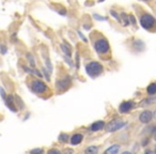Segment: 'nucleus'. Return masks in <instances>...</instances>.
Wrapping results in <instances>:
<instances>
[{"instance_id": "nucleus-4", "label": "nucleus", "mask_w": 156, "mask_h": 154, "mask_svg": "<svg viewBox=\"0 0 156 154\" xmlns=\"http://www.w3.org/2000/svg\"><path fill=\"white\" fill-rule=\"evenodd\" d=\"M140 25L142 28L150 31H154L156 29V21L155 18L150 14H143L140 17Z\"/></svg>"}, {"instance_id": "nucleus-19", "label": "nucleus", "mask_w": 156, "mask_h": 154, "mask_svg": "<svg viewBox=\"0 0 156 154\" xmlns=\"http://www.w3.org/2000/svg\"><path fill=\"white\" fill-rule=\"evenodd\" d=\"M27 58H28V60H29L30 66L34 68V66H36V60H34V57L32 56V53H27Z\"/></svg>"}, {"instance_id": "nucleus-16", "label": "nucleus", "mask_w": 156, "mask_h": 154, "mask_svg": "<svg viewBox=\"0 0 156 154\" xmlns=\"http://www.w3.org/2000/svg\"><path fill=\"white\" fill-rule=\"evenodd\" d=\"M14 98H15V104H16V106H18L19 109H24L25 105H24V103H23V100H21L18 95H15Z\"/></svg>"}, {"instance_id": "nucleus-33", "label": "nucleus", "mask_w": 156, "mask_h": 154, "mask_svg": "<svg viewBox=\"0 0 156 154\" xmlns=\"http://www.w3.org/2000/svg\"><path fill=\"white\" fill-rule=\"evenodd\" d=\"M122 154H132L130 152H128V151H125V152H123Z\"/></svg>"}, {"instance_id": "nucleus-25", "label": "nucleus", "mask_w": 156, "mask_h": 154, "mask_svg": "<svg viewBox=\"0 0 156 154\" xmlns=\"http://www.w3.org/2000/svg\"><path fill=\"white\" fill-rule=\"evenodd\" d=\"M0 51H1L2 55H4L8 51V48H6V46L4 44H0Z\"/></svg>"}, {"instance_id": "nucleus-31", "label": "nucleus", "mask_w": 156, "mask_h": 154, "mask_svg": "<svg viewBox=\"0 0 156 154\" xmlns=\"http://www.w3.org/2000/svg\"><path fill=\"white\" fill-rule=\"evenodd\" d=\"M130 21H132V25H135V24H136V21H135V18H134V16H132V15H130Z\"/></svg>"}, {"instance_id": "nucleus-24", "label": "nucleus", "mask_w": 156, "mask_h": 154, "mask_svg": "<svg viewBox=\"0 0 156 154\" xmlns=\"http://www.w3.org/2000/svg\"><path fill=\"white\" fill-rule=\"evenodd\" d=\"M42 74H44L43 76H45V78H46V80H50V77H49V74H48V72L45 70V68H42Z\"/></svg>"}, {"instance_id": "nucleus-6", "label": "nucleus", "mask_w": 156, "mask_h": 154, "mask_svg": "<svg viewBox=\"0 0 156 154\" xmlns=\"http://www.w3.org/2000/svg\"><path fill=\"white\" fill-rule=\"evenodd\" d=\"M71 77L70 76H64L63 78H60V79L57 80L56 83V88L58 91L63 92L68 89V87L71 86Z\"/></svg>"}, {"instance_id": "nucleus-30", "label": "nucleus", "mask_w": 156, "mask_h": 154, "mask_svg": "<svg viewBox=\"0 0 156 154\" xmlns=\"http://www.w3.org/2000/svg\"><path fill=\"white\" fill-rule=\"evenodd\" d=\"M74 151L72 149H65L64 150V154H73Z\"/></svg>"}, {"instance_id": "nucleus-14", "label": "nucleus", "mask_w": 156, "mask_h": 154, "mask_svg": "<svg viewBox=\"0 0 156 154\" xmlns=\"http://www.w3.org/2000/svg\"><path fill=\"white\" fill-rule=\"evenodd\" d=\"M100 148L97 145H90L88 148H85V154H98Z\"/></svg>"}, {"instance_id": "nucleus-37", "label": "nucleus", "mask_w": 156, "mask_h": 154, "mask_svg": "<svg viewBox=\"0 0 156 154\" xmlns=\"http://www.w3.org/2000/svg\"><path fill=\"white\" fill-rule=\"evenodd\" d=\"M145 1H147V0H145Z\"/></svg>"}, {"instance_id": "nucleus-29", "label": "nucleus", "mask_w": 156, "mask_h": 154, "mask_svg": "<svg viewBox=\"0 0 156 154\" xmlns=\"http://www.w3.org/2000/svg\"><path fill=\"white\" fill-rule=\"evenodd\" d=\"M77 33H78V36H79L80 38H81V40H83V41H85V43H88V40L85 38V36H83V33L80 32V31H77Z\"/></svg>"}, {"instance_id": "nucleus-11", "label": "nucleus", "mask_w": 156, "mask_h": 154, "mask_svg": "<svg viewBox=\"0 0 156 154\" xmlns=\"http://www.w3.org/2000/svg\"><path fill=\"white\" fill-rule=\"evenodd\" d=\"M83 139V134H79V133L74 134L73 136L71 137V143L73 145H79V143H81Z\"/></svg>"}, {"instance_id": "nucleus-10", "label": "nucleus", "mask_w": 156, "mask_h": 154, "mask_svg": "<svg viewBox=\"0 0 156 154\" xmlns=\"http://www.w3.org/2000/svg\"><path fill=\"white\" fill-rule=\"evenodd\" d=\"M104 126H105V122L100 120V121H95L94 123H92L90 125V130L92 132H98V130H103Z\"/></svg>"}, {"instance_id": "nucleus-32", "label": "nucleus", "mask_w": 156, "mask_h": 154, "mask_svg": "<svg viewBox=\"0 0 156 154\" xmlns=\"http://www.w3.org/2000/svg\"><path fill=\"white\" fill-rule=\"evenodd\" d=\"M144 154H154L153 152L151 151V150H147V151L144 152Z\"/></svg>"}, {"instance_id": "nucleus-12", "label": "nucleus", "mask_w": 156, "mask_h": 154, "mask_svg": "<svg viewBox=\"0 0 156 154\" xmlns=\"http://www.w3.org/2000/svg\"><path fill=\"white\" fill-rule=\"evenodd\" d=\"M23 68H24V71L27 72V73H29V74H32V75H36V76L40 77V78H42L43 77V74H42L41 72L38 71V70H36V68H28V66H23Z\"/></svg>"}, {"instance_id": "nucleus-34", "label": "nucleus", "mask_w": 156, "mask_h": 154, "mask_svg": "<svg viewBox=\"0 0 156 154\" xmlns=\"http://www.w3.org/2000/svg\"><path fill=\"white\" fill-rule=\"evenodd\" d=\"M154 117H155V118H156V110H155V111H154Z\"/></svg>"}, {"instance_id": "nucleus-7", "label": "nucleus", "mask_w": 156, "mask_h": 154, "mask_svg": "<svg viewBox=\"0 0 156 154\" xmlns=\"http://www.w3.org/2000/svg\"><path fill=\"white\" fill-rule=\"evenodd\" d=\"M134 106H135V104H134L132 101L123 102V103H121V105L119 106V111H120L121 113H127L132 109V107Z\"/></svg>"}, {"instance_id": "nucleus-8", "label": "nucleus", "mask_w": 156, "mask_h": 154, "mask_svg": "<svg viewBox=\"0 0 156 154\" xmlns=\"http://www.w3.org/2000/svg\"><path fill=\"white\" fill-rule=\"evenodd\" d=\"M6 105L11 111H13V113H16V111H17V106H16V104H15V98L13 95H8V98H6Z\"/></svg>"}, {"instance_id": "nucleus-9", "label": "nucleus", "mask_w": 156, "mask_h": 154, "mask_svg": "<svg viewBox=\"0 0 156 154\" xmlns=\"http://www.w3.org/2000/svg\"><path fill=\"white\" fill-rule=\"evenodd\" d=\"M152 117H153V115H152V111H150V110H144V111H142L141 113H140V116H139V120H140V122L141 123H149V122L152 120Z\"/></svg>"}, {"instance_id": "nucleus-20", "label": "nucleus", "mask_w": 156, "mask_h": 154, "mask_svg": "<svg viewBox=\"0 0 156 154\" xmlns=\"http://www.w3.org/2000/svg\"><path fill=\"white\" fill-rule=\"evenodd\" d=\"M58 140H59L60 142L65 143V142H68V135L65 133H61L59 135V137H58Z\"/></svg>"}, {"instance_id": "nucleus-15", "label": "nucleus", "mask_w": 156, "mask_h": 154, "mask_svg": "<svg viewBox=\"0 0 156 154\" xmlns=\"http://www.w3.org/2000/svg\"><path fill=\"white\" fill-rule=\"evenodd\" d=\"M156 103V98H144L143 101L141 102L140 106H147V105H151V104Z\"/></svg>"}, {"instance_id": "nucleus-2", "label": "nucleus", "mask_w": 156, "mask_h": 154, "mask_svg": "<svg viewBox=\"0 0 156 154\" xmlns=\"http://www.w3.org/2000/svg\"><path fill=\"white\" fill-rule=\"evenodd\" d=\"M104 71L103 65L97 61H90L85 64V73L91 77V78H96L100 76Z\"/></svg>"}, {"instance_id": "nucleus-35", "label": "nucleus", "mask_w": 156, "mask_h": 154, "mask_svg": "<svg viewBox=\"0 0 156 154\" xmlns=\"http://www.w3.org/2000/svg\"><path fill=\"white\" fill-rule=\"evenodd\" d=\"M154 138H155V140H156V132H155V134H154Z\"/></svg>"}, {"instance_id": "nucleus-3", "label": "nucleus", "mask_w": 156, "mask_h": 154, "mask_svg": "<svg viewBox=\"0 0 156 154\" xmlns=\"http://www.w3.org/2000/svg\"><path fill=\"white\" fill-rule=\"evenodd\" d=\"M29 87L31 91L36 93V94H44L48 91V86L42 79H36V78L31 79Z\"/></svg>"}, {"instance_id": "nucleus-22", "label": "nucleus", "mask_w": 156, "mask_h": 154, "mask_svg": "<svg viewBox=\"0 0 156 154\" xmlns=\"http://www.w3.org/2000/svg\"><path fill=\"white\" fill-rule=\"evenodd\" d=\"M30 154H43V149L42 148H36L32 149L31 151L29 152Z\"/></svg>"}, {"instance_id": "nucleus-36", "label": "nucleus", "mask_w": 156, "mask_h": 154, "mask_svg": "<svg viewBox=\"0 0 156 154\" xmlns=\"http://www.w3.org/2000/svg\"><path fill=\"white\" fill-rule=\"evenodd\" d=\"M100 1H104V0H100Z\"/></svg>"}, {"instance_id": "nucleus-23", "label": "nucleus", "mask_w": 156, "mask_h": 154, "mask_svg": "<svg viewBox=\"0 0 156 154\" xmlns=\"http://www.w3.org/2000/svg\"><path fill=\"white\" fill-rule=\"evenodd\" d=\"M110 14H111L112 16H113V17H115V19H117V21H121L120 16H119V14H118L117 12H115V10H111V11H110Z\"/></svg>"}, {"instance_id": "nucleus-38", "label": "nucleus", "mask_w": 156, "mask_h": 154, "mask_svg": "<svg viewBox=\"0 0 156 154\" xmlns=\"http://www.w3.org/2000/svg\"><path fill=\"white\" fill-rule=\"evenodd\" d=\"M104 154H105V153H104Z\"/></svg>"}, {"instance_id": "nucleus-21", "label": "nucleus", "mask_w": 156, "mask_h": 154, "mask_svg": "<svg viewBox=\"0 0 156 154\" xmlns=\"http://www.w3.org/2000/svg\"><path fill=\"white\" fill-rule=\"evenodd\" d=\"M121 17H122V21H123L124 26H127V25L130 24V21H128L130 17H127V15L125 14V13H122V14H121Z\"/></svg>"}, {"instance_id": "nucleus-26", "label": "nucleus", "mask_w": 156, "mask_h": 154, "mask_svg": "<svg viewBox=\"0 0 156 154\" xmlns=\"http://www.w3.org/2000/svg\"><path fill=\"white\" fill-rule=\"evenodd\" d=\"M47 154H61V152L58 149H50V150H48Z\"/></svg>"}, {"instance_id": "nucleus-18", "label": "nucleus", "mask_w": 156, "mask_h": 154, "mask_svg": "<svg viewBox=\"0 0 156 154\" xmlns=\"http://www.w3.org/2000/svg\"><path fill=\"white\" fill-rule=\"evenodd\" d=\"M60 47H61V49L63 51V53H65V56L68 57V58L71 57L72 53H71V47H70V46H68V47H66L64 44H61V45H60Z\"/></svg>"}, {"instance_id": "nucleus-28", "label": "nucleus", "mask_w": 156, "mask_h": 154, "mask_svg": "<svg viewBox=\"0 0 156 154\" xmlns=\"http://www.w3.org/2000/svg\"><path fill=\"white\" fill-rule=\"evenodd\" d=\"M95 19H98V21H106V17H104V16H100V15L97 14H93Z\"/></svg>"}, {"instance_id": "nucleus-17", "label": "nucleus", "mask_w": 156, "mask_h": 154, "mask_svg": "<svg viewBox=\"0 0 156 154\" xmlns=\"http://www.w3.org/2000/svg\"><path fill=\"white\" fill-rule=\"evenodd\" d=\"M147 94L149 95H154L156 93V83H151L150 86L147 87Z\"/></svg>"}, {"instance_id": "nucleus-1", "label": "nucleus", "mask_w": 156, "mask_h": 154, "mask_svg": "<svg viewBox=\"0 0 156 154\" xmlns=\"http://www.w3.org/2000/svg\"><path fill=\"white\" fill-rule=\"evenodd\" d=\"M93 47H94L95 51L100 56H105L110 51L108 40L106 38H104L103 36H95V38L93 40Z\"/></svg>"}, {"instance_id": "nucleus-5", "label": "nucleus", "mask_w": 156, "mask_h": 154, "mask_svg": "<svg viewBox=\"0 0 156 154\" xmlns=\"http://www.w3.org/2000/svg\"><path fill=\"white\" fill-rule=\"evenodd\" d=\"M127 123L125 121H122L120 119H115V120H111V121L109 122L108 124H107L106 128H107V132L109 133H113V132H117V130H121V128H123Z\"/></svg>"}, {"instance_id": "nucleus-27", "label": "nucleus", "mask_w": 156, "mask_h": 154, "mask_svg": "<svg viewBox=\"0 0 156 154\" xmlns=\"http://www.w3.org/2000/svg\"><path fill=\"white\" fill-rule=\"evenodd\" d=\"M0 94H1V98H2L3 100L6 101V98H8V96H6V91H4V90H3V88H1V87H0Z\"/></svg>"}, {"instance_id": "nucleus-13", "label": "nucleus", "mask_w": 156, "mask_h": 154, "mask_svg": "<svg viewBox=\"0 0 156 154\" xmlns=\"http://www.w3.org/2000/svg\"><path fill=\"white\" fill-rule=\"evenodd\" d=\"M120 145H112L108 149H106L105 154H118L120 151Z\"/></svg>"}]
</instances>
